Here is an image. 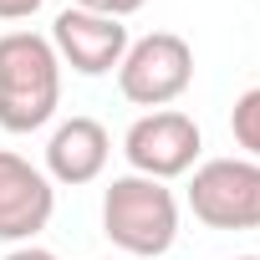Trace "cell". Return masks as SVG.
I'll use <instances>...</instances> for the list:
<instances>
[{
    "mask_svg": "<svg viewBox=\"0 0 260 260\" xmlns=\"http://www.w3.org/2000/svg\"><path fill=\"white\" fill-rule=\"evenodd\" d=\"M230 133H235V143L245 148V158L260 164V87H250V92L235 97V107H230Z\"/></svg>",
    "mask_w": 260,
    "mask_h": 260,
    "instance_id": "9c48e42d",
    "label": "cell"
},
{
    "mask_svg": "<svg viewBox=\"0 0 260 260\" xmlns=\"http://www.w3.org/2000/svg\"><path fill=\"white\" fill-rule=\"evenodd\" d=\"M102 235L127 260H158L179 240V199L169 184L143 174H117L102 194Z\"/></svg>",
    "mask_w": 260,
    "mask_h": 260,
    "instance_id": "7a4b0ae2",
    "label": "cell"
},
{
    "mask_svg": "<svg viewBox=\"0 0 260 260\" xmlns=\"http://www.w3.org/2000/svg\"><path fill=\"white\" fill-rule=\"evenodd\" d=\"M194 87V46L174 31H153L127 41V56L117 61V92L133 107H174Z\"/></svg>",
    "mask_w": 260,
    "mask_h": 260,
    "instance_id": "3957f363",
    "label": "cell"
},
{
    "mask_svg": "<svg viewBox=\"0 0 260 260\" xmlns=\"http://www.w3.org/2000/svg\"><path fill=\"white\" fill-rule=\"evenodd\" d=\"M189 214L209 230H260V164L204 158L189 169Z\"/></svg>",
    "mask_w": 260,
    "mask_h": 260,
    "instance_id": "277c9868",
    "label": "cell"
},
{
    "mask_svg": "<svg viewBox=\"0 0 260 260\" xmlns=\"http://www.w3.org/2000/svg\"><path fill=\"white\" fill-rule=\"evenodd\" d=\"M46 0H0V21H31Z\"/></svg>",
    "mask_w": 260,
    "mask_h": 260,
    "instance_id": "8fae6325",
    "label": "cell"
},
{
    "mask_svg": "<svg viewBox=\"0 0 260 260\" xmlns=\"http://www.w3.org/2000/svg\"><path fill=\"white\" fill-rule=\"evenodd\" d=\"M61 107V61L46 36L6 31L0 36V127L41 133Z\"/></svg>",
    "mask_w": 260,
    "mask_h": 260,
    "instance_id": "6da1fadb",
    "label": "cell"
},
{
    "mask_svg": "<svg viewBox=\"0 0 260 260\" xmlns=\"http://www.w3.org/2000/svg\"><path fill=\"white\" fill-rule=\"evenodd\" d=\"M51 51L61 67H72L77 77H107L117 72V61L127 56V26L112 21V16H92V11H77L67 6L56 21H51Z\"/></svg>",
    "mask_w": 260,
    "mask_h": 260,
    "instance_id": "52a82bcc",
    "label": "cell"
},
{
    "mask_svg": "<svg viewBox=\"0 0 260 260\" xmlns=\"http://www.w3.org/2000/svg\"><path fill=\"white\" fill-rule=\"evenodd\" d=\"M235 260H260V255H235Z\"/></svg>",
    "mask_w": 260,
    "mask_h": 260,
    "instance_id": "4fadbf2b",
    "label": "cell"
},
{
    "mask_svg": "<svg viewBox=\"0 0 260 260\" xmlns=\"http://www.w3.org/2000/svg\"><path fill=\"white\" fill-rule=\"evenodd\" d=\"M107 158H112V138H107V127L97 117H67L46 138V179L51 184L82 189V184L102 179Z\"/></svg>",
    "mask_w": 260,
    "mask_h": 260,
    "instance_id": "ba28073f",
    "label": "cell"
},
{
    "mask_svg": "<svg viewBox=\"0 0 260 260\" xmlns=\"http://www.w3.org/2000/svg\"><path fill=\"white\" fill-rule=\"evenodd\" d=\"M0 260H56V255H51L46 245H36V240H31V245H11Z\"/></svg>",
    "mask_w": 260,
    "mask_h": 260,
    "instance_id": "7c38bea8",
    "label": "cell"
},
{
    "mask_svg": "<svg viewBox=\"0 0 260 260\" xmlns=\"http://www.w3.org/2000/svg\"><path fill=\"white\" fill-rule=\"evenodd\" d=\"M204 153V133L199 122L179 107H158V112H143L133 127L122 133V158H127V174H143V179H184Z\"/></svg>",
    "mask_w": 260,
    "mask_h": 260,
    "instance_id": "5b68a950",
    "label": "cell"
},
{
    "mask_svg": "<svg viewBox=\"0 0 260 260\" xmlns=\"http://www.w3.org/2000/svg\"><path fill=\"white\" fill-rule=\"evenodd\" d=\"M77 11H92V16H112V21H127V16H138L148 0H72Z\"/></svg>",
    "mask_w": 260,
    "mask_h": 260,
    "instance_id": "30bf717a",
    "label": "cell"
},
{
    "mask_svg": "<svg viewBox=\"0 0 260 260\" xmlns=\"http://www.w3.org/2000/svg\"><path fill=\"white\" fill-rule=\"evenodd\" d=\"M56 214V184L31 158L0 148V240L31 245Z\"/></svg>",
    "mask_w": 260,
    "mask_h": 260,
    "instance_id": "8992f818",
    "label": "cell"
}]
</instances>
